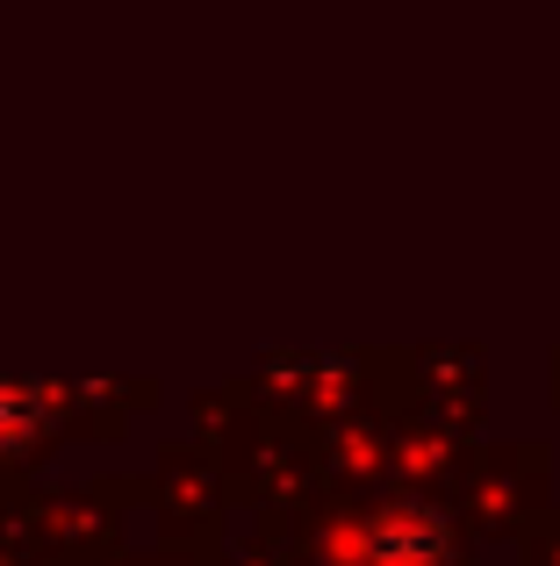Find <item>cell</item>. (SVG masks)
<instances>
[{"label":"cell","instance_id":"cell-3","mask_svg":"<svg viewBox=\"0 0 560 566\" xmlns=\"http://www.w3.org/2000/svg\"><path fill=\"white\" fill-rule=\"evenodd\" d=\"M0 566H14V559H8V553H0Z\"/></svg>","mask_w":560,"mask_h":566},{"label":"cell","instance_id":"cell-1","mask_svg":"<svg viewBox=\"0 0 560 566\" xmlns=\"http://www.w3.org/2000/svg\"><path fill=\"white\" fill-rule=\"evenodd\" d=\"M366 553H374V566H446L453 531H446V516L417 510V502H395V510H381L366 524Z\"/></svg>","mask_w":560,"mask_h":566},{"label":"cell","instance_id":"cell-2","mask_svg":"<svg viewBox=\"0 0 560 566\" xmlns=\"http://www.w3.org/2000/svg\"><path fill=\"white\" fill-rule=\"evenodd\" d=\"M43 409H51V395H37L29 380H0V444H22L43 423Z\"/></svg>","mask_w":560,"mask_h":566}]
</instances>
